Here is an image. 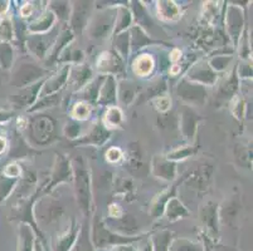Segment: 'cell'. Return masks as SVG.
I'll return each instance as SVG.
<instances>
[{
    "label": "cell",
    "mask_w": 253,
    "mask_h": 251,
    "mask_svg": "<svg viewBox=\"0 0 253 251\" xmlns=\"http://www.w3.org/2000/svg\"><path fill=\"white\" fill-rule=\"evenodd\" d=\"M9 9V1H0V14H5Z\"/></svg>",
    "instance_id": "ac0fdd59"
},
{
    "label": "cell",
    "mask_w": 253,
    "mask_h": 251,
    "mask_svg": "<svg viewBox=\"0 0 253 251\" xmlns=\"http://www.w3.org/2000/svg\"><path fill=\"white\" fill-rule=\"evenodd\" d=\"M53 23H54V15H53L52 13H47V14H44V17H43L42 19H39L38 22L34 23V24L32 25L31 29L33 32L48 31V29L52 27Z\"/></svg>",
    "instance_id": "52a82bcc"
},
{
    "label": "cell",
    "mask_w": 253,
    "mask_h": 251,
    "mask_svg": "<svg viewBox=\"0 0 253 251\" xmlns=\"http://www.w3.org/2000/svg\"><path fill=\"white\" fill-rule=\"evenodd\" d=\"M105 122L107 126L111 127H117L123 122V112L116 107H111L105 116Z\"/></svg>",
    "instance_id": "5b68a950"
},
{
    "label": "cell",
    "mask_w": 253,
    "mask_h": 251,
    "mask_svg": "<svg viewBox=\"0 0 253 251\" xmlns=\"http://www.w3.org/2000/svg\"><path fill=\"white\" fill-rule=\"evenodd\" d=\"M10 118V113L8 112H3V110H0V122H4L6 119Z\"/></svg>",
    "instance_id": "ffe728a7"
},
{
    "label": "cell",
    "mask_w": 253,
    "mask_h": 251,
    "mask_svg": "<svg viewBox=\"0 0 253 251\" xmlns=\"http://www.w3.org/2000/svg\"><path fill=\"white\" fill-rule=\"evenodd\" d=\"M89 114V107L86 103H78L73 108V116L77 119H86Z\"/></svg>",
    "instance_id": "30bf717a"
},
{
    "label": "cell",
    "mask_w": 253,
    "mask_h": 251,
    "mask_svg": "<svg viewBox=\"0 0 253 251\" xmlns=\"http://www.w3.org/2000/svg\"><path fill=\"white\" fill-rule=\"evenodd\" d=\"M119 251H135V250L131 248H120Z\"/></svg>",
    "instance_id": "7402d4cb"
},
{
    "label": "cell",
    "mask_w": 253,
    "mask_h": 251,
    "mask_svg": "<svg viewBox=\"0 0 253 251\" xmlns=\"http://www.w3.org/2000/svg\"><path fill=\"white\" fill-rule=\"evenodd\" d=\"M67 74H68V67H66L61 73L56 74V77H53L52 79L48 80L47 86L44 87V91H43V94L52 93V92L61 88L62 84L67 80Z\"/></svg>",
    "instance_id": "277c9868"
},
{
    "label": "cell",
    "mask_w": 253,
    "mask_h": 251,
    "mask_svg": "<svg viewBox=\"0 0 253 251\" xmlns=\"http://www.w3.org/2000/svg\"><path fill=\"white\" fill-rule=\"evenodd\" d=\"M178 71H179L178 67H174V68H172V71H171V73H172V74H175V73L178 72Z\"/></svg>",
    "instance_id": "603a6c76"
},
{
    "label": "cell",
    "mask_w": 253,
    "mask_h": 251,
    "mask_svg": "<svg viewBox=\"0 0 253 251\" xmlns=\"http://www.w3.org/2000/svg\"><path fill=\"white\" fill-rule=\"evenodd\" d=\"M13 58H14V52L11 45L6 41H1L0 43V67L9 69L13 63Z\"/></svg>",
    "instance_id": "3957f363"
},
{
    "label": "cell",
    "mask_w": 253,
    "mask_h": 251,
    "mask_svg": "<svg viewBox=\"0 0 253 251\" xmlns=\"http://www.w3.org/2000/svg\"><path fill=\"white\" fill-rule=\"evenodd\" d=\"M169 251H202V248L198 244L188 240H178L169 248Z\"/></svg>",
    "instance_id": "8992f818"
},
{
    "label": "cell",
    "mask_w": 253,
    "mask_h": 251,
    "mask_svg": "<svg viewBox=\"0 0 253 251\" xmlns=\"http://www.w3.org/2000/svg\"><path fill=\"white\" fill-rule=\"evenodd\" d=\"M31 11H32L31 4H25V5L20 9V13H22L23 17H28L29 14H31Z\"/></svg>",
    "instance_id": "e0dca14e"
},
{
    "label": "cell",
    "mask_w": 253,
    "mask_h": 251,
    "mask_svg": "<svg viewBox=\"0 0 253 251\" xmlns=\"http://www.w3.org/2000/svg\"><path fill=\"white\" fill-rule=\"evenodd\" d=\"M0 36L4 39L11 38V24L9 20H1L0 22Z\"/></svg>",
    "instance_id": "4fadbf2b"
},
{
    "label": "cell",
    "mask_w": 253,
    "mask_h": 251,
    "mask_svg": "<svg viewBox=\"0 0 253 251\" xmlns=\"http://www.w3.org/2000/svg\"><path fill=\"white\" fill-rule=\"evenodd\" d=\"M15 179H9V177H1L0 179V201H3L9 193L11 188L14 187Z\"/></svg>",
    "instance_id": "9c48e42d"
},
{
    "label": "cell",
    "mask_w": 253,
    "mask_h": 251,
    "mask_svg": "<svg viewBox=\"0 0 253 251\" xmlns=\"http://www.w3.org/2000/svg\"><path fill=\"white\" fill-rule=\"evenodd\" d=\"M106 158H107V161H109V162L116 163V162H119L121 158H123V152L120 151L119 148H116V147H114V148H110L109 151H107V153H106Z\"/></svg>",
    "instance_id": "7c38bea8"
},
{
    "label": "cell",
    "mask_w": 253,
    "mask_h": 251,
    "mask_svg": "<svg viewBox=\"0 0 253 251\" xmlns=\"http://www.w3.org/2000/svg\"><path fill=\"white\" fill-rule=\"evenodd\" d=\"M20 174V170L17 165H9L6 166V169L4 170V176L9 177V179H17Z\"/></svg>",
    "instance_id": "5bb4252c"
},
{
    "label": "cell",
    "mask_w": 253,
    "mask_h": 251,
    "mask_svg": "<svg viewBox=\"0 0 253 251\" xmlns=\"http://www.w3.org/2000/svg\"><path fill=\"white\" fill-rule=\"evenodd\" d=\"M170 100L168 98V97H160V98H158L155 102L156 105V108H158L159 110H162V112H165V110H168L170 108Z\"/></svg>",
    "instance_id": "9a60e30c"
},
{
    "label": "cell",
    "mask_w": 253,
    "mask_h": 251,
    "mask_svg": "<svg viewBox=\"0 0 253 251\" xmlns=\"http://www.w3.org/2000/svg\"><path fill=\"white\" fill-rule=\"evenodd\" d=\"M171 55V61H178V59L180 58V52H179V50H174Z\"/></svg>",
    "instance_id": "44dd1931"
},
{
    "label": "cell",
    "mask_w": 253,
    "mask_h": 251,
    "mask_svg": "<svg viewBox=\"0 0 253 251\" xmlns=\"http://www.w3.org/2000/svg\"><path fill=\"white\" fill-rule=\"evenodd\" d=\"M159 17L167 20H176L179 18V8L174 1H162L158 4Z\"/></svg>",
    "instance_id": "6da1fadb"
},
{
    "label": "cell",
    "mask_w": 253,
    "mask_h": 251,
    "mask_svg": "<svg viewBox=\"0 0 253 251\" xmlns=\"http://www.w3.org/2000/svg\"><path fill=\"white\" fill-rule=\"evenodd\" d=\"M160 236V235H159ZM170 243H169V234L165 232L160 238L155 240V251H169Z\"/></svg>",
    "instance_id": "8fae6325"
},
{
    "label": "cell",
    "mask_w": 253,
    "mask_h": 251,
    "mask_svg": "<svg viewBox=\"0 0 253 251\" xmlns=\"http://www.w3.org/2000/svg\"><path fill=\"white\" fill-rule=\"evenodd\" d=\"M153 68H154V62L150 55H146V54L141 55V57H139L134 63L135 73L141 75V77L148 75L149 73L153 71Z\"/></svg>",
    "instance_id": "7a4b0ae2"
},
{
    "label": "cell",
    "mask_w": 253,
    "mask_h": 251,
    "mask_svg": "<svg viewBox=\"0 0 253 251\" xmlns=\"http://www.w3.org/2000/svg\"><path fill=\"white\" fill-rule=\"evenodd\" d=\"M33 250V238L29 235V230L27 227H23L20 232V243L19 251H32Z\"/></svg>",
    "instance_id": "ba28073f"
},
{
    "label": "cell",
    "mask_w": 253,
    "mask_h": 251,
    "mask_svg": "<svg viewBox=\"0 0 253 251\" xmlns=\"http://www.w3.org/2000/svg\"><path fill=\"white\" fill-rule=\"evenodd\" d=\"M120 214H121V211H120V209L117 207V205L110 206V215H111L112 217H119Z\"/></svg>",
    "instance_id": "2e32d148"
},
{
    "label": "cell",
    "mask_w": 253,
    "mask_h": 251,
    "mask_svg": "<svg viewBox=\"0 0 253 251\" xmlns=\"http://www.w3.org/2000/svg\"><path fill=\"white\" fill-rule=\"evenodd\" d=\"M5 148H6V140L3 137H0V155L5 151Z\"/></svg>",
    "instance_id": "d6986e66"
}]
</instances>
